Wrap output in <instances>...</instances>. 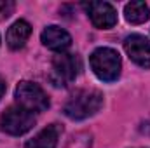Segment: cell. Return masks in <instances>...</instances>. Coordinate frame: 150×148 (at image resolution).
Here are the masks:
<instances>
[{
  "label": "cell",
  "mask_w": 150,
  "mask_h": 148,
  "mask_svg": "<svg viewBox=\"0 0 150 148\" xmlns=\"http://www.w3.org/2000/svg\"><path fill=\"white\" fill-rule=\"evenodd\" d=\"M84 9L87 11L91 23L96 28L107 30L117 23V11L108 2H89V4H84Z\"/></svg>",
  "instance_id": "cell-6"
},
{
  "label": "cell",
  "mask_w": 150,
  "mask_h": 148,
  "mask_svg": "<svg viewBox=\"0 0 150 148\" xmlns=\"http://www.w3.org/2000/svg\"><path fill=\"white\" fill-rule=\"evenodd\" d=\"M124 16L126 21L131 25H142L149 19V5L145 2H129L124 7Z\"/></svg>",
  "instance_id": "cell-11"
},
{
  "label": "cell",
  "mask_w": 150,
  "mask_h": 148,
  "mask_svg": "<svg viewBox=\"0 0 150 148\" xmlns=\"http://www.w3.org/2000/svg\"><path fill=\"white\" fill-rule=\"evenodd\" d=\"M89 63H91L94 75L103 82H113L120 75L122 63H120V56L115 49H110V47L96 49L91 54Z\"/></svg>",
  "instance_id": "cell-2"
},
{
  "label": "cell",
  "mask_w": 150,
  "mask_h": 148,
  "mask_svg": "<svg viewBox=\"0 0 150 148\" xmlns=\"http://www.w3.org/2000/svg\"><path fill=\"white\" fill-rule=\"evenodd\" d=\"M80 68H82V63L77 54L59 52L52 59L49 78L56 87H67L77 78V75L80 73Z\"/></svg>",
  "instance_id": "cell-3"
},
{
  "label": "cell",
  "mask_w": 150,
  "mask_h": 148,
  "mask_svg": "<svg viewBox=\"0 0 150 148\" xmlns=\"http://www.w3.org/2000/svg\"><path fill=\"white\" fill-rule=\"evenodd\" d=\"M42 44L51 49V51H58V52H63L67 51L70 45H72V37L68 32H65L63 28L59 26H47L44 32H42Z\"/></svg>",
  "instance_id": "cell-8"
},
{
  "label": "cell",
  "mask_w": 150,
  "mask_h": 148,
  "mask_svg": "<svg viewBox=\"0 0 150 148\" xmlns=\"http://www.w3.org/2000/svg\"><path fill=\"white\" fill-rule=\"evenodd\" d=\"M91 145H93L91 132H77L68 140L65 148H91Z\"/></svg>",
  "instance_id": "cell-12"
},
{
  "label": "cell",
  "mask_w": 150,
  "mask_h": 148,
  "mask_svg": "<svg viewBox=\"0 0 150 148\" xmlns=\"http://www.w3.org/2000/svg\"><path fill=\"white\" fill-rule=\"evenodd\" d=\"M35 125L33 113L23 110L21 106H9L0 117V127L11 136H21Z\"/></svg>",
  "instance_id": "cell-5"
},
{
  "label": "cell",
  "mask_w": 150,
  "mask_h": 148,
  "mask_svg": "<svg viewBox=\"0 0 150 148\" xmlns=\"http://www.w3.org/2000/svg\"><path fill=\"white\" fill-rule=\"evenodd\" d=\"M4 92H5V82H4V78L0 77V99H2V96H4Z\"/></svg>",
  "instance_id": "cell-14"
},
{
  "label": "cell",
  "mask_w": 150,
  "mask_h": 148,
  "mask_svg": "<svg viewBox=\"0 0 150 148\" xmlns=\"http://www.w3.org/2000/svg\"><path fill=\"white\" fill-rule=\"evenodd\" d=\"M30 35H32V26H30V23L25 21V19H19V21H16V23L7 30L5 40H7V45L16 51V49H21V47L26 44V40L30 38Z\"/></svg>",
  "instance_id": "cell-10"
},
{
  "label": "cell",
  "mask_w": 150,
  "mask_h": 148,
  "mask_svg": "<svg viewBox=\"0 0 150 148\" xmlns=\"http://www.w3.org/2000/svg\"><path fill=\"white\" fill-rule=\"evenodd\" d=\"M61 132H63V127L59 124H51L45 129H42L37 136H33L25 145V148H56Z\"/></svg>",
  "instance_id": "cell-9"
},
{
  "label": "cell",
  "mask_w": 150,
  "mask_h": 148,
  "mask_svg": "<svg viewBox=\"0 0 150 148\" xmlns=\"http://www.w3.org/2000/svg\"><path fill=\"white\" fill-rule=\"evenodd\" d=\"M14 7H16V4L12 0H0V21L7 19L14 12Z\"/></svg>",
  "instance_id": "cell-13"
},
{
  "label": "cell",
  "mask_w": 150,
  "mask_h": 148,
  "mask_svg": "<svg viewBox=\"0 0 150 148\" xmlns=\"http://www.w3.org/2000/svg\"><path fill=\"white\" fill-rule=\"evenodd\" d=\"M103 105V94L94 89H80L67 99L63 111L72 120H84L98 113Z\"/></svg>",
  "instance_id": "cell-1"
},
{
  "label": "cell",
  "mask_w": 150,
  "mask_h": 148,
  "mask_svg": "<svg viewBox=\"0 0 150 148\" xmlns=\"http://www.w3.org/2000/svg\"><path fill=\"white\" fill-rule=\"evenodd\" d=\"M14 96H16L18 106H21L23 110L30 111V113H40V111H45L49 108L47 94L35 82H28V80L21 82L16 87Z\"/></svg>",
  "instance_id": "cell-4"
},
{
  "label": "cell",
  "mask_w": 150,
  "mask_h": 148,
  "mask_svg": "<svg viewBox=\"0 0 150 148\" xmlns=\"http://www.w3.org/2000/svg\"><path fill=\"white\" fill-rule=\"evenodd\" d=\"M127 56L142 68H150V40L143 35L133 33L124 40Z\"/></svg>",
  "instance_id": "cell-7"
}]
</instances>
